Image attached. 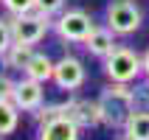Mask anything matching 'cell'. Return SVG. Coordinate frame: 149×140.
Returning <instances> with one entry per match:
<instances>
[{"instance_id":"obj_1","label":"cell","mask_w":149,"mask_h":140,"mask_svg":"<svg viewBox=\"0 0 149 140\" xmlns=\"http://www.w3.org/2000/svg\"><path fill=\"white\" fill-rule=\"evenodd\" d=\"M99 109H101V126L121 132L124 123L130 121V115H132V109H135L132 84L107 81L99 92Z\"/></svg>"},{"instance_id":"obj_2","label":"cell","mask_w":149,"mask_h":140,"mask_svg":"<svg viewBox=\"0 0 149 140\" xmlns=\"http://www.w3.org/2000/svg\"><path fill=\"white\" fill-rule=\"evenodd\" d=\"M104 76L107 81H118V84H135L138 79H143V67H141V53L127 45H118L110 56L101 59Z\"/></svg>"},{"instance_id":"obj_3","label":"cell","mask_w":149,"mask_h":140,"mask_svg":"<svg viewBox=\"0 0 149 140\" xmlns=\"http://www.w3.org/2000/svg\"><path fill=\"white\" fill-rule=\"evenodd\" d=\"M104 25H110L118 37H132L143 25V8L135 0H110L104 8Z\"/></svg>"},{"instance_id":"obj_4","label":"cell","mask_w":149,"mask_h":140,"mask_svg":"<svg viewBox=\"0 0 149 140\" xmlns=\"http://www.w3.org/2000/svg\"><path fill=\"white\" fill-rule=\"evenodd\" d=\"M8 25H11V37L14 42L23 45H40L45 39V34L51 31V20L54 17L42 14V11H25V14H6Z\"/></svg>"},{"instance_id":"obj_5","label":"cell","mask_w":149,"mask_h":140,"mask_svg":"<svg viewBox=\"0 0 149 140\" xmlns=\"http://www.w3.org/2000/svg\"><path fill=\"white\" fill-rule=\"evenodd\" d=\"M93 17L84 11V8H65L59 11L54 20H51V31L56 34L62 42H76L82 45L87 39V34L93 31Z\"/></svg>"},{"instance_id":"obj_6","label":"cell","mask_w":149,"mask_h":140,"mask_svg":"<svg viewBox=\"0 0 149 140\" xmlns=\"http://www.w3.org/2000/svg\"><path fill=\"white\" fill-rule=\"evenodd\" d=\"M51 81L56 84L59 90H65V92L82 90L84 81H87V70H84L82 59L70 56V53H65L62 59H56V62H54V76H51Z\"/></svg>"},{"instance_id":"obj_7","label":"cell","mask_w":149,"mask_h":140,"mask_svg":"<svg viewBox=\"0 0 149 140\" xmlns=\"http://www.w3.org/2000/svg\"><path fill=\"white\" fill-rule=\"evenodd\" d=\"M11 101L17 104L20 112H37L45 101V84L42 81H34L28 76L17 79L14 81V92H11Z\"/></svg>"},{"instance_id":"obj_8","label":"cell","mask_w":149,"mask_h":140,"mask_svg":"<svg viewBox=\"0 0 149 140\" xmlns=\"http://www.w3.org/2000/svg\"><path fill=\"white\" fill-rule=\"evenodd\" d=\"M68 118H70L79 129H96V126H101L99 98H79V95H73V92H70Z\"/></svg>"},{"instance_id":"obj_9","label":"cell","mask_w":149,"mask_h":140,"mask_svg":"<svg viewBox=\"0 0 149 140\" xmlns=\"http://www.w3.org/2000/svg\"><path fill=\"white\" fill-rule=\"evenodd\" d=\"M82 45H84V50H87L90 56L104 59V56H110V53L118 48V34L113 31L110 25H93V31L87 34V39H84Z\"/></svg>"},{"instance_id":"obj_10","label":"cell","mask_w":149,"mask_h":140,"mask_svg":"<svg viewBox=\"0 0 149 140\" xmlns=\"http://www.w3.org/2000/svg\"><path fill=\"white\" fill-rule=\"evenodd\" d=\"M79 137H82V129L68 115L45 121V123H40V129H37V140H79Z\"/></svg>"},{"instance_id":"obj_11","label":"cell","mask_w":149,"mask_h":140,"mask_svg":"<svg viewBox=\"0 0 149 140\" xmlns=\"http://www.w3.org/2000/svg\"><path fill=\"white\" fill-rule=\"evenodd\" d=\"M23 76H28V79H34V81L48 84L51 76H54V59H51L48 53H42V50H34L31 59H28V65L23 67Z\"/></svg>"},{"instance_id":"obj_12","label":"cell","mask_w":149,"mask_h":140,"mask_svg":"<svg viewBox=\"0 0 149 140\" xmlns=\"http://www.w3.org/2000/svg\"><path fill=\"white\" fill-rule=\"evenodd\" d=\"M121 134L127 140H149V109H132Z\"/></svg>"},{"instance_id":"obj_13","label":"cell","mask_w":149,"mask_h":140,"mask_svg":"<svg viewBox=\"0 0 149 140\" xmlns=\"http://www.w3.org/2000/svg\"><path fill=\"white\" fill-rule=\"evenodd\" d=\"M34 53V45H23V42H11V48L0 56V62H3V67L6 70H23L25 65H28V59H31Z\"/></svg>"},{"instance_id":"obj_14","label":"cell","mask_w":149,"mask_h":140,"mask_svg":"<svg viewBox=\"0 0 149 140\" xmlns=\"http://www.w3.org/2000/svg\"><path fill=\"white\" fill-rule=\"evenodd\" d=\"M20 126V109L11 98L0 101V137H8V134L17 132Z\"/></svg>"},{"instance_id":"obj_15","label":"cell","mask_w":149,"mask_h":140,"mask_svg":"<svg viewBox=\"0 0 149 140\" xmlns=\"http://www.w3.org/2000/svg\"><path fill=\"white\" fill-rule=\"evenodd\" d=\"M68 107H70V95H68V101H56V104H45V101H42V107L37 109V112H31V115H34L37 123H45V121L68 115Z\"/></svg>"},{"instance_id":"obj_16","label":"cell","mask_w":149,"mask_h":140,"mask_svg":"<svg viewBox=\"0 0 149 140\" xmlns=\"http://www.w3.org/2000/svg\"><path fill=\"white\" fill-rule=\"evenodd\" d=\"M0 6L6 8V14H25L37 8V0H3Z\"/></svg>"},{"instance_id":"obj_17","label":"cell","mask_w":149,"mask_h":140,"mask_svg":"<svg viewBox=\"0 0 149 140\" xmlns=\"http://www.w3.org/2000/svg\"><path fill=\"white\" fill-rule=\"evenodd\" d=\"M65 8H68V0H37V11H42L48 17H56Z\"/></svg>"},{"instance_id":"obj_18","label":"cell","mask_w":149,"mask_h":140,"mask_svg":"<svg viewBox=\"0 0 149 140\" xmlns=\"http://www.w3.org/2000/svg\"><path fill=\"white\" fill-rule=\"evenodd\" d=\"M11 42H14V37H11V25H8L6 17H0V56L11 48Z\"/></svg>"},{"instance_id":"obj_19","label":"cell","mask_w":149,"mask_h":140,"mask_svg":"<svg viewBox=\"0 0 149 140\" xmlns=\"http://www.w3.org/2000/svg\"><path fill=\"white\" fill-rule=\"evenodd\" d=\"M11 92H14V79L6 73H0V101L11 98Z\"/></svg>"},{"instance_id":"obj_20","label":"cell","mask_w":149,"mask_h":140,"mask_svg":"<svg viewBox=\"0 0 149 140\" xmlns=\"http://www.w3.org/2000/svg\"><path fill=\"white\" fill-rule=\"evenodd\" d=\"M141 67H143V79H149V48L141 53Z\"/></svg>"},{"instance_id":"obj_21","label":"cell","mask_w":149,"mask_h":140,"mask_svg":"<svg viewBox=\"0 0 149 140\" xmlns=\"http://www.w3.org/2000/svg\"><path fill=\"white\" fill-rule=\"evenodd\" d=\"M118 140H127V137H124V134H121V137H118Z\"/></svg>"},{"instance_id":"obj_22","label":"cell","mask_w":149,"mask_h":140,"mask_svg":"<svg viewBox=\"0 0 149 140\" xmlns=\"http://www.w3.org/2000/svg\"><path fill=\"white\" fill-rule=\"evenodd\" d=\"M0 140H6V137H0Z\"/></svg>"},{"instance_id":"obj_23","label":"cell","mask_w":149,"mask_h":140,"mask_svg":"<svg viewBox=\"0 0 149 140\" xmlns=\"http://www.w3.org/2000/svg\"><path fill=\"white\" fill-rule=\"evenodd\" d=\"M0 3H3V0H0Z\"/></svg>"}]
</instances>
